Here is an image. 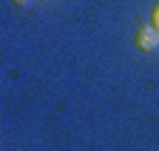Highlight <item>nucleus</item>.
<instances>
[{
	"mask_svg": "<svg viewBox=\"0 0 159 151\" xmlns=\"http://www.w3.org/2000/svg\"><path fill=\"white\" fill-rule=\"evenodd\" d=\"M136 46L142 49V51H153V49H159V31L153 29V26H142L136 31Z\"/></svg>",
	"mask_w": 159,
	"mask_h": 151,
	"instance_id": "1",
	"label": "nucleus"
},
{
	"mask_svg": "<svg viewBox=\"0 0 159 151\" xmlns=\"http://www.w3.org/2000/svg\"><path fill=\"white\" fill-rule=\"evenodd\" d=\"M153 29H156V31H159V6H156V9H153Z\"/></svg>",
	"mask_w": 159,
	"mask_h": 151,
	"instance_id": "2",
	"label": "nucleus"
},
{
	"mask_svg": "<svg viewBox=\"0 0 159 151\" xmlns=\"http://www.w3.org/2000/svg\"><path fill=\"white\" fill-rule=\"evenodd\" d=\"M17 6H31V0H14Z\"/></svg>",
	"mask_w": 159,
	"mask_h": 151,
	"instance_id": "3",
	"label": "nucleus"
}]
</instances>
